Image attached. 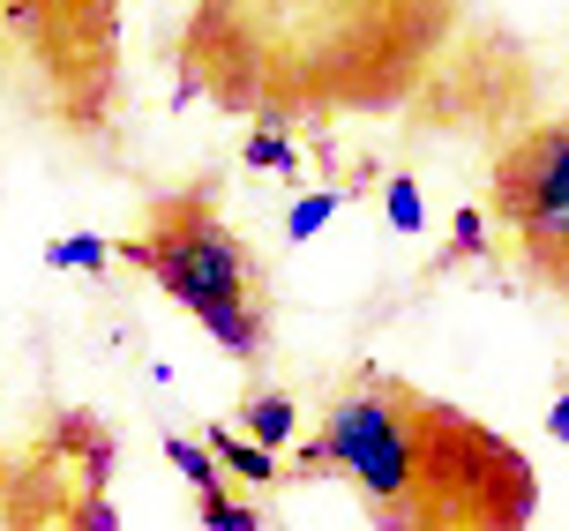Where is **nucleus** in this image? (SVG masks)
<instances>
[{
	"label": "nucleus",
	"instance_id": "f257e3e1",
	"mask_svg": "<svg viewBox=\"0 0 569 531\" xmlns=\"http://www.w3.org/2000/svg\"><path fill=\"white\" fill-rule=\"evenodd\" d=\"M120 262L142 270L180 314H196L240 367L270 352V278H262L256 248L226 224L218 188L158 196L142 210V224L120 240Z\"/></svg>",
	"mask_w": 569,
	"mask_h": 531
},
{
	"label": "nucleus",
	"instance_id": "f03ea898",
	"mask_svg": "<svg viewBox=\"0 0 569 531\" xmlns=\"http://www.w3.org/2000/svg\"><path fill=\"white\" fill-rule=\"evenodd\" d=\"M532 509H540V472L525 464V449L420 390L405 479L368 524L375 531H532Z\"/></svg>",
	"mask_w": 569,
	"mask_h": 531
},
{
	"label": "nucleus",
	"instance_id": "7ed1b4c3",
	"mask_svg": "<svg viewBox=\"0 0 569 531\" xmlns=\"http://www.w3.org/2000/svg\"><path fill=\"white\" fill-rule=\"evenodd\" d=\"M487 224L510 240L517 270L569 300V112L517 128L487 166Z\"/></svg>",
	"mask_w": 569,
	"mask_h": 531
},
{
	"label": "nucleus",
	"instance_id": "20e7f679",
	"mask_svg": "<svg viewBox=\"0 0 569 531\" xmlns=\"http://www.w3.org/2000/svg\"><path fill=\"white\" fill-rule=\"evenodd\" d=\"M0 23L23 38V53L46 68V90L68 128H98L113 106V46L120 0H0Z\"/></svg>",
	"mask_w": 569,
	"mask_h": 531
},
{
	"label": "nucleus",
	"instance_id": "39448f33",
	"mask_svg": "<svg viewBox=\"0 0 569 531\" xmlns=\"http://www.w3.org/2000/svg\"><path fill=\"white\" fill-rule=\"evenodd\" d=\"M202 449L218 457V472H226L232 487H278V479H284L278 457H270V449H256L232 420H226V427H210V434H202Z\"/></svg>",
	"mask_w": 569,
	"mask_h": 531
},
{
	"label": "nucleus",
	"instance_id": "423d86ee",
	"mask_svg": "<svg viewBox=\"0 0 569 531\" xmlns=\"http://www.w3.org/2000/svg\"><path fill=\"white\" fill-rule=\"evenodd\" d=\"M232 412H240L232 427H240V434H248L256 449H270V457H278L292 434H300V404H292L284 390H248L240 404H232Z\"/></svg>",
	"mask_w": 569,
	"mask_h": 531
},
{
	"label": "nucleus",
	"instance_id": "0eeeda50",
	"mask_svg": "<svg viewBox=\"0 0 569 531\" xmlns=\"http://www.w3.org/2000/svg\"><path fill=\"white\" fill-rule=\"evenodd\" d=\"M106 262H113V240H106V232H60V240H46V270L106 278Z\"/></svg>",
	"mask_w": 569,
	"mask_h": 531
},
{
	"label": "nucleus",
	"instance_id": "6e6552de",
	"mask_svg": "<svg viewBox=\"0 0 569 531\" xmlns=\"http://www.w3.org/2000/svg\"><path fill=\"white\" fill-rule=\"evenodd\" d=\"M166 457H172V472L188 479L196 494H218V487H232L226 472H218V457L196 442V434H180V427H166Z\"/></svg>",
	"mask_w": 569,
	"mask_h": 531
},
{
	"label": "nucleus",
	"instance_id": "1a4fd4ad",
	"mask_svg": "<svg viewBox=\"0 0 569 531\" xmlns=\"http://www.w3.org/2000/svg\"><path fill=\"white\" fill-rule=\"evenodd\" d=\"M338 210H345V188H308V196L284 210V240H292V248H308V240L338 218Z\"/></svg>",
	"mask_w": 569,
	"mask_h": 531
},
{
	"label": "nucleus",
	"instance_id": "9d476101",
	"mask_svg": "<svg viewBox=\"0 0 569 531\" xmlns=\"http://www.w3.org/2000/svg\"><path fill=\"white\" fill-rule=\"evenodd\" d=\"M202 531H262V509L240 502V487H218V494H196Z\"/></svg>",
	"mask_w": 569,
	"mask_h": 531
},
{
	"label": "nucleus",
	"instance_id": "9b49d317",
	"mask_svg": "<svg viewBox=\"0 0 569 531\" xmlns=\"http://www.w3.org/2000/svg\"><path fill=\"white\" fill-rule=\"evenodd\" d=\"M382 218H390V232H427V196L412 172H390V188H382Z\"/></svg>",
	"mask_w": 569,
	"mask_h": 531
},
{
	"label": "nucleus",
	"instance_id": "f8f14e48",
	"mask_svg": "<svg viewBox=\"0 0 569 531\" xmlns=\"http://www.w3.org/2000/svg\"><path fill=\"white\" fill-rule=\"evenodd\" d=\"M240 158H248V172H278V180H300V150H292L278 128H256Z\"/></svg>",
	"mask_w": 569,
	"mask_h": 531
},
{
	"label": "nucleus",
	"instance_id": "ddd939ff",
	"mask_svg": "<svg viewBox=\"0 0 569 531\" xmlns=\"http://www.w3.org/2000/svg\"><path fill=\"white\" fill-rule=\"evenodd\" d=\"M472 254H487V218H480V210H457V224H450V254H442V270H457V262H472Z\"/></svg>",
	"mask_w": 569,
	"mask_h": 531
},
{
	"label": "nucleus",
	"instance_id": "4468645a",
	"mask_svg": "<svg viewBox=\"0 0 569 531\" xmlns=\"http://www.w3.org/2000/svg\"><path fill=\"white\" fill-rule=\"evenodd\" d=\"M547 434L569 442V374H562V390H555V404H547Z\"/></svg>",
	"mask_w": 569,
	"mask_h": 531
}]
</instances>
